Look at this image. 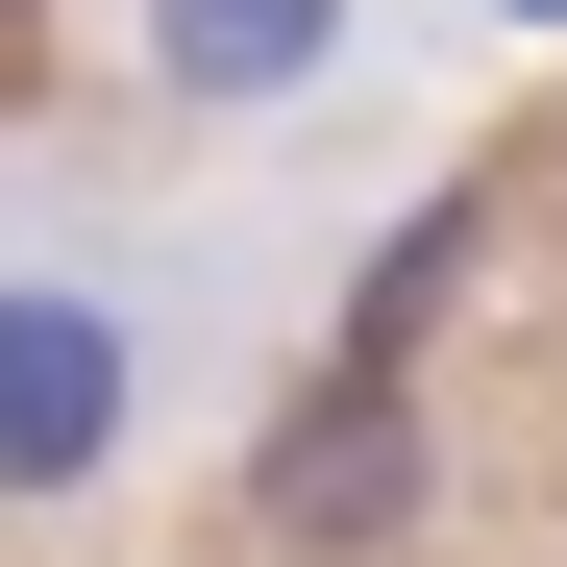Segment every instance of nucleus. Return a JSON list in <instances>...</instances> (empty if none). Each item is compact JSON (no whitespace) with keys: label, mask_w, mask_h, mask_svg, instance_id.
<instances>
[{"label":"nucleus","mask_w":567,"mask_h":567,"mask_svg":"<svg viewBox=\"0 0 567 567\" xmlns=\"http://www.w3.org/2000/svg\"><path fill=\"white\" fill-rule=\"evenodd\" d=\"M148 420V321L100 271H0V494H100Z\"/></svg>","instance_id":"obj_1"},{"label":"nucleus","mask_w":567,"mask_h":567,"mask_svg":"<svg viewBox=\"0 0 567 567\" xmlns=\"http://www.w3.org/2000/svg\"><path fill=\"white\" fill-rule=\"evenodd\" d=\"M420 518V420H395V370H321L297 420H271V543H395Z\"/></svg>","instance_id":"obj_2"},{"label":"nucleus","mask_w":567,"mask_h":567,"mask_svg":"<svg viewBox=\"0 0 567 567\" xmlns=\"http://www.w3.org/2000/svg\"><path fill=\"white\" fill-rule=\"evenodd\" d=\"M148 74H173V100H321V74H346V0H148Z\"/></svg>","instance_id":"obj_3"}]
</instances>
